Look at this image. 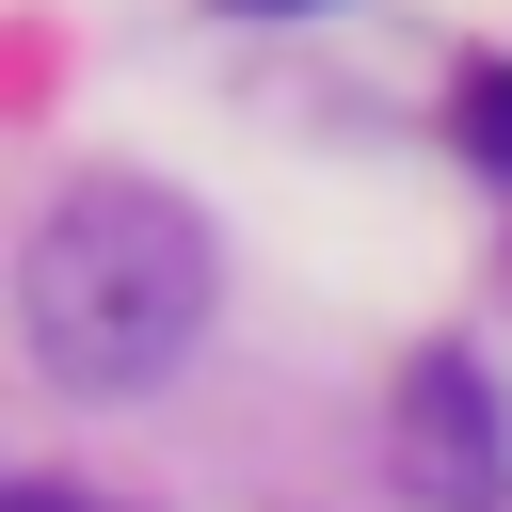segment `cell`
Here are the masks:
<instances>
[{
    "label": "cell",
    "instance_id": "obj_1",
    "mask_svg": "<svg viewBox=\"0 0 512 512\" xmlns=\"http://www.w3.org/2000/svg\"><path fill=\"white\" fill-rule=\"evenodd\" d=\"M16 336L64 400H144L208 336V224L160 176H64L16 256Z\"/></svg>",
    "mask_w": 512,
    "mask_h": 512
},
{
    "label": "cell",
    "instance_id": "obj_2",
    "mask_svg": "<svg viewBox=\"0 0 512 512\" xmlns=\"http://www.w3.org/2000/svg\"><path fill=\"white\" fill-rule=\"evenodd\" d=\"M384 480L416 512H496L512 496V432H496V384L464 352H416L400 400H384Z\"/></svg>",
    "mask_w": 512,
    "mask_h": 512
},
{
    "label": "cell",
    "instance_id": "obj_3",
    "mask_svg": "<svg viewBox=\"0 0 512 512\" xmlns=\"http://www.w3.org/2000/svg\"><path fill=\"white\" fill-rule=\"evenodd\" d=\"M464 160H496V176H512V64H480V80H464Z\"/></svg>",
    "mask_w": 512,
    "mask_h": 512
},
{
    "label": "cell",
    "instance_id": "obj_4",
    "mask_svg": "<svg viewBox=\"0 0 512 512\" xmlns=\"http://www.w3.org/2000/svg\"><path fill=\"white\" fill-rule=\"evenodd\" d=\"M0 512H80V496H48V480H32V496H0Z\"/></svg>",
    "mask_w": 512,
    "mask_h": 512
},
{
    "label": "cell",
    "instance_id": "obj_5",
    "mask_svg": "<svg viewBox=\"0 0 512 512\" xmlns=\"http://www.w3.org/2000/svg\"><path fill=\"white\" fill-rule=\"evenodd\" d=\"M272 16H288V0H272Z\"/></svg>",
    "mask_w": 512,
    "mask_h": 512
}]
</instances>
